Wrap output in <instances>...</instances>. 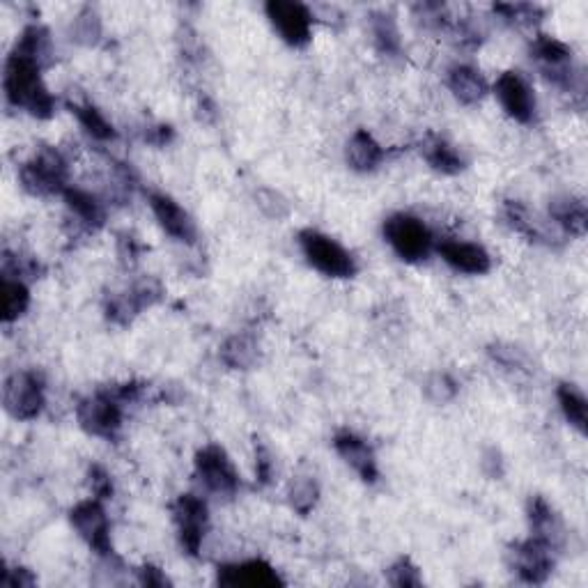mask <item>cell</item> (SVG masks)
<instances>
[{
  "instance_id": "obj_1",
  "label": "cell",
  "mask_w": 588,
  "mask_h": 588,
  "mask_svg": "<svg viewBox=\"0 0 588 588\" xmlns=\"http://www.w3.org/2000/svg\"><path fill=\"white\" fill-rule=\"evenodd\" d=\"M42 69L44 67L40 63L12 51V56L5 63L3 88L7 102L12 106L46 120L56 111V99L42 81Z\"/></svg>"
},
{
  "instance_id": "obj_2",
  "label": "cell",
  "mask_w": 588,
  "mask_h": 588,
  "mask_svg": "<svg viewBox=\"0 0 588 588\" xmlns=\"http://www.w3.org/2000/svg\"><path fill=\"white\" fill-rule=\"evenodd\" d=\"M299 246L308 265L329 278H352L357 274V262L352 253L338 244L334 237L324 235L320 230H301Z\"/></svg>"
},
{
  "instance_id": "obj_3",
  "label": "cell",
  "mask_w": 588,
  "mask_h": 588,
  "mask_svg": "<svg viewBox=\"0 0 588 588\" xmlns=\"http://www.w3.org/2000/svg\"><path fill=\"white\" fill-rule=\"evenodd\" d=\"M384 239L400 260L423 262L435 251V237L421 219L412 214H393L384 221Z\"/></svg>"
},
{
  "instance_id": "obj_4",
  "label": "cell",
  "mask_w": 588,
  "mask_h": 588,
  "mask_svg": "<svg viewBox=\"0 0 588 588\" xmlns=\"http://www.w3.org/2000/svg\"><path fill=\"white\" fill-rule=\"evenodd\" d=\"M67 161L58 150H51V147H44L35 154L33 159H28L26 164L19 170L21 187L26 189L33 196H56V193H63L69 189L67 184Z\"/></svg>"
},
{
  "instance_id": "obj_5",
  "label": "cell",
  "mask_w": 588,
  "mask_h": 588,
  "mask_svg": "<svg viewBox=\"0 0 588 588\" xmlns=\"http://www.w3.org/2000/svg\"><path fill=\"white\" fill-rule=\"evenodd\" d=\"M3 402L7 414L17 421H35L44 412V384L30 370H17L5 379Z\"/></svg>"
},
{
  "instance_id": "obj_6",
  "label": "cell",
  "mask_w": 588,
  "mask_h": 588,
  "mask_svg": "<svg viewBox=\"0 0 588 588\" xmlns=\"http://www.w3.org/2000/svg\"><path fill=\"white\" fill-rule=\"evenodd\" d=\"M196 476L207 492L230 499L239 492V474L235 464L219 444H207L196 453Z\"/></svg>"
},
{
  "instance_id": "obj_7",
  "label": "cell",
  "mask_w": 588,
  "mask_h": 588,
  "mask_svg": "<svg viewBox=\"0 0 588 588\" xmlns=\"http://www.w3.org/2000/svg\"><path fill=\"white\" fill-rule=\"evenodd\" d=\"M76 419L88 435L115 439L122 430V402L113 396V391H99L79 402Z\"/></svg>"
},
{
  "instance_id": "obj_8",
  "label": "cell",
  "mask_w": 588,
  "mask_h": 588,
  "mask_svg": "<svg viewBox=\"0 0 588 588\" xmlns=\"http://www.w3.org/2000/svg\"><path fill=\"white\" fill-rule=\"evenodd\" d=\"M69 522L74 531L79 533L81 540L88 545L92 552L111 559L113 543H111V524H108L106 508L99 499H85L69 510Z\"/></svg>"
},
{
  "instance_id": "obj_9",
  "label": "cell",
  "mask_w": 588,
  "mask_h": 588,
  "mask_svg": "<svg viewBox=\"0 0 588 588\" xmlns=\"http://www.w3.org/2000/svg\"><path fill=\"white\" fill-rule=\"evenodd\" d=\"M267 19L285 44L304 49L313 35V14L297 0H269L265 5Z\"/></svg>"
},
{
  "instance_id": "obj_10",
  "label": "cell",
  "mask_w": 588,
  "mask_h": 588,
  "mask_svg": "<svg viewBox=\"0 0 588 588\" xmlns=\"http://www.w3.org/2000/svg\"><path fill=\"white\" fill-rule=\"evenodd\" d=\"M170 513H173V522L182 549L189 556H198L200 547H203L207 526H210L207 504L200 497H196V494H182V497H177L175 504L170 506Z\"/></svg>"
},
{
  "instance_id": "obj_11",
  "label": "cell",
  "mask_w": 588,
  "mask_h": 588,
  "mask_svg": "<svg viewBox=\"0 0 588 588\" xmlns=\"http://www.w3.org/2000/svg\"><path fill=\"white\" fill-rule=\"evenodd\" d=\"M508 566L526 584H543L554 570V549L536 538L510 545Z\"/></svg>"
},
{
  "instance_id": "obj_12",
  "label": "cell",
  "mask_w": 588,
  "mask_h": 588,
  "mask_svg": "<svg viewBox=\"0 0 588 588\" xmlns=\"http://www.w3.org/2000/svg\"><path fill=\"white\" fill-rule=\"evenodd\" d=\"M494 95H497L501 108L508 118H513L520 125H529L536 118V95L531 85L526 83L522 74L504 72L494 83Z\"/></svg>"
},
{
  "instance_id": "obj_13",
  "label": "cell",
  "mask_w": 588,
  "mask_h": 588,
  "mask_svg": "<svg viewBox=\"0 0 588 588\" xmlns=\"http://www.w3.org/2000/svg\"><path fill=\"white\" fill-rule=\"evenodd\" d=\"M147 203H150V210L154 214V219L161 226V230L166 232L175 239V242H182V244H196L198 239V228H196V221L191 219V214L184 210V207L177 203L175 198L166 196V193H150V198H147Z\"/></svg>"
},
{
  "instance_id": "obj_14",
  "label": "cell",
  "mask_w": 588,
  "mask_h": 588,
  "mask_svg": "<svg viewBox=\"0 0 588 588\" xmlns=\"http://www.w3.org/2000/svg\"><path fill=\"white\" fill-rule=\"evenodd\" d=\"M161 294H164V288H161V283L154 281V278L138 281L131 285L127 292L118 294V297H111V301L106 304L108 320L115 324H129L136 315H141L145 308L157 304Z\"/></svg>"
},
{
  "instance_id": "obj_15",
  "label": "cell",
  "mask_w": 588,
  "mask_h": 588,
  "mask_svg": "<svg viewBox=\"0 0 588 588\" xmlns=\"http://www.w3.org/2000/svg\"><path fill=\"white\" fill-rule=\"evenodd\" d=\"M435 249L441 255V260L460 274L483 276L492 269L490 253H487L481 244L462 242V239H444Z\"/></svg>"
},
{
  "instance_id": "obj_16",
  "label": "cell",
  "mask_w": 588,
  "mask_h": 588,
  "mask_svg": "<svg viewBox=\"0 0 588 588\" xmlns=\"http://www.w3.org/2000/svg\"><path fill=\"white\" fill-rule=\"evenodd\" d=\"M216 582L228 588H276L283 586V579L278 577V572L269 566L267 561L253 559L242 563H230V566H221Z\"/></svg>"
},
{
  "instance_id": "obj_17",
  "label": "cell",
  "mask_w": 588,
  "mask_h": 588,
  "mask_svg": "<svg viewBox=\"0 0 588 588\" xmlns=\"http://www.w3.org/2000/svg\"><path fill=\"white\" fill-rule=\"evenodd\" d=\"M526 517H529L531 538H536L547 547H552L554 552L566 545L568 540L566 524H563L561 515L556 513L547 499L531 497L529 508H526Z\"/></svg>"
},
{
  "instance_id": "obj_18",
  "label": "cell",
  "mask_w": 588,
  "mask_h": 588,
  "mask_svg": "<svg viewBox=\"0 0 588 588\" xmlns=\"http://www.w3.org/2000/svg\"><path fill=\"white\" fill-rule=\"evenodd\" d=\"M334 448L347 467L357 471L363 483H377L379 478L377 460H375L373 448L368 446L366 439H361L350 430H343L334 437Z\"/></svg>"
},
{
  "instance_id": "obj_19",
  "label": "cell",
  "mask_w": 588,
  "mask_h": 588,
  "mask_svg": "<svg viewBox=\"0 0 588 588\" xmlns=\"http://www.w3.org/2000/svg\"><path fill=\"white\" fill-rule=\"evenodd\" d=\"M448 90L464 106H476L487 95L485 76L471 65H455L448 69Z\"/></svg>"
},
{
  "instance_id": "obj_20",
  "label": "cell",
  "mask_w": 588,
  "mask_h": 588,
  "mask_svg": "<svg viewBox=\"0 0 588 588\" xmlns=\"http://www.w3.org/2000/svg\"><path fill=\"white\" fill-rule=\"evenodd\" d=\"M345 159L357 173H373L384 161V147L366 129H357L345 147Z\"/></svg>"
},
{
  "instance_id": "obj_21",
  "label": "cell",
  "mask_w": 588,
  "mask_h": 588,
  "mask_svg": "<svg viewBox=\"0 0 588 588\" xmlns=\"http://www.w3.org/2000/svg\"><path fill=\"white\" fill-rule=\"evenodd\" d=\"M421 154H423V159L428 161V166L432 170H437V173H441V175H458V173H462L464 168H467V161H464L458 147L448 143L446 138L435 136V134L425 138Z\"/></svg>"
},
{
  "instance_id": "obj_22",
  "label": "cell",
  "mask_w": 588,
  "mask_h": 588,
  "mask_svg": "<svg viewBox=\"0 0 588 588\" xmlns=\"http://www.w3.org/2000/svg\"><path fill=\"white\" fill-rule=\"evenodd\" d=\"M549 219H552L554 226L561 232H568V235L575 237L586 235V205L575 196H556L552 203H549Z\"/></svg>"
},
{
  "instance_id": "obj_23",
  "label": "cell",
  "mask_w": 588,
  "mask_h": 588,
  "mask_svg": "<svg viewBox=\"0 0 588 588\" xmlns=\"http://www.w3.org/2000/svg\"><path fill=\"white\" fill-rule=\"evenodd\" d=\"M504 216H506V223L515 232H520L529 242H554L552 237H556L554 232H549V226L545 221H540L536 214H533L529 207L520 200H506L504 205Z\"/></svg>"
},
{
  "instance_id": "obj_24",
  "label": "cell",
  "mask_w": 588,
  "mask_h": 588,
  "mask_svg": "<svg viewBox=\"0 0 588 588\" xmlns=\"http://www.w3.org/2000/svg\"><path fill=\"white\" fill-rule=\"evenodd\" d=\"M63 198L69 207V212L76 216V221H79L81 226L90 228V230H97V228L104 226V221H106L104 203L97 196H92L90 191L69 187L63 193Z\"/></svg>"
},
{
  "instance_id": "obj_25",
  "label": "cell",
  "mask_w": 588,
  "mask_h": 588,
  "mask_svg": "<svg viewBox=\"0 0 588 588\" xmlns=\"http://www.w3.org/2000/svg\"><path fill=\"white\" fill-rule=\"evenodd\" d=\"M30 306V290L21 278L3 276L0 281V317L5 324L17 322L19 317L28 311Z\"/></svg>"
},
{
  "instance_id": "obj_26",
  "label": "cell",
  "mask_w": 588,
  "mask_h": 588,
  "mask_svg": "<svg viewBox=\"0 0 588 588\" xmlns=\"http://www.w3.org/2000/svg\"><path fill=\"white\" fill-rule=\"evenodd\" d=\"M258 359L260 345L249 334H235L221 345V361L232 370H251Z\"/></svg>"
},
{
  "instance_id": "obj_27",
  "label": "cell",
  "mask_w": 588,
  "mask_h": 588,
  "mask_svg": "<svg viewBox=\"0 0 588 588\" xmlns=\"http://www.w3.org/2000/svg\"><path fill=\"white\" fill-rule=\"evenodd\" d=\"M556 398H559V407L566 421L575 428L577 432L586 435L588 432V402L584 393L577 389L575 384H559L556 389Z\"/></svg>"
},
{
  "instance_id": "obj_28",
  "label": "cell",
  "mask_w": 588,
  "mask_h": 588,
  "mask_svg": "<svg viewBox=\"0 0 588 588\" xmlns=\"http://www.w3.org/2000/svg\"><path fill=\"white\" fill-rule=\"evenodd\" d=\"M14 53H19V56H26L30 60H35V63H40L42 67L49 65L51 60V37H49V30L37 26H28L23 30L17 46H14Z\"/></svg>"
},
{
  "instance_id": "obj_29",
  "label": "cell",
  "mask_w": 588,
  "mask_h": 588,
  "mask_svg": "<svg viewBox=\"0 0 588 588\" xmlns=\"http://www.w3.org/2000/svg\"><path fill=\"white\" fill-rule=\"evenodd\" d=\"M370 30H373V40L379 53L384 56H398L400 53V30L396 19L386 12H377L370 19Z\"/></svg>"
},
{
  "instance_id": "obj_30",
  "label": "cell",
  "mask_w": 588,
  "mask_h": 588,
  "mask_svg": "<svg viewBox=\"0 0 588 588\" xmlns=\"http://www.w3.org/2000/svg\"><path fill=\"white\" fill-rule=\"evenodd\" d=\"M72 108V113L79 118L81 127L88 131L92 138H97V141H113L115 136H118V131L104 118V113L99 111L97 106L92 104H69Z\"/></svg>"
},
{
  "instance_id": "obj_31",
  "label": "cell",
  "mask_w": 588,
  "mask_h": 588,
  "mask_svg": "<svg viewBox=\"0 0 588 588\" xmlns=\"http://www.w3.org/2000/svg\"><path fill=\"white\" fill-rule=\"evenodd\" d=\"M288 501L292 510H297L299 515L313 513L317 501H320V485H317L313 476L294 478L288 487Z\"/></svg>"
},
{
  "instance_id": "obj_32",
  "label": "cell",
  "mask_w": 588,
  "mask_h": 588,
  "mask_svg": "<svg viewBox=\"0 0 588 588\" xmlns=\"http://www.w3.org/2000/svg\"><path fill=\"white\" fill-rule=\"evenodd\" d=\"M425 396H428L430 402L435 405H446L451 402L455 396H458V382L448 375V373H435L425 379Z\"/></svg>"
},
{
  "instance_id": "obj_33",
  "label": "cell",
  "mask_w": 588,
  "mask_h": 588,
  "mask_svg": "<svg viewBox=\"0 0 588 588\" xmlns=\"http://www.w3.org/2000/svg\"><path fill=\"white\" fill-rule=\"evenodd\" d=\"M386 579H389L391 586L396 588H419L423 586V577H421V570L414 566L412 559H407V556H402L393 566L386 572Z\"/></svg>"
},
{
  "instance_id": "obj_34",
  "label": "cell",
  "mask_w": 588,
  "mask_h": 588,
  "mask_svg": "<svg viewBox=\"0 0 588 588\" xmlns=\"http://www.w3.org/2000/svg\"><path fill=\"white\" fill-rule=\"evenodd\" d=\"M76 40L85 46H95L99 42V37H102V21H99L97 12L95 10H83L79 14V19H76Z\"/></svg>"
},
{
  "instance_id": "obj_35",
  "label": "cell",
  "mask_w": 588,
  "mask_h": 588,
  "mask_svg": "<svg viewBox=\"0 0 588 588\" xmlns=\"http://www.w3.org/2000/svg\"><path fill=\"white\" fill-rule=\"evenodd\" d=\"M255 200H258V207L269 216V219H283V216L290 214L288 200L272 189L258 191L255 193Z\"/></svg>"
},
{
  "instance_id": "obj_36",
  "label": "cell",
  "mask_w": 588,
  "mask_h": 588,
  "mask_svg": "<svg viewBox=\"0 0 588 588\" xmlns=\"http://www.w3.org/2000/svg\"><path fill=\"white\" fill-rule=\"evenodd\" d=\"M494 12H499L501 17L510 23H536L540 17V7L529 5V3L494 5Z\"/></svg>"
},
{
  "instance_id": "obj_37",
  "label": "cell",
  "mask_w": 588,
  "mask_h": 588,
  "mask_svg": "<svg viewBox=\"0 0 588 588\" xmlns=\"http://www.w3.org/2000/svg\"><path fill=\"white\" fill-rule=\"evenodd\" d=\"M490 357L510 370H526V354L513 345H504V343L492 345Z\"/></svg>"
},
{
  "instance_id": "obj_38",
  "label": "cell",
  "mask_w": 588,
  "mask_h": 588,
  "mask_svg": "<svg viewBox=\"0 0 588 588\" xmlns=\"http://www.w3.org/2000/svg\"><path fill=\"white\" fill-rule=\"evenodd\" d=\"M88 485H90V492L95 494V499L99 501H106L113 497V481H111V474L104 467H99V464H92L88 469Z\"/></svg>"
},
{
  "instance_id": "obj_39",
  "label": "cell",
  "mask_w": 588,
  "mask_h": 588,
  "mask_svg": "<svg viewBox=\"0 0 588 588\" xmlns=\"http://www.w3.org/2000/svg\"><path fill=\"white\" fill-rule=\"evenodd\" d=\"M274 478V460L269 448L262 441H255V481L260 485H269Z\"/></svg>"
},
{
  "instance_id": "obj_40",
  "label": "cell",
  "mask_w": 588,
  "mask_h": 588,
  "mask_svg": "<svg viewBox=\"0 0 588 588\" xmlns=\"http://www.w3.org/2000/svg\"><path fill=\"white\" fill-rule=\"evenodd\" d=\"M3 584L10 586V588H30L37 584L35 575L26 568H14V570H7L5 577H3Z\"/></svg>"
},
{
  "instance_id": "obj_41",
  "label": "cell",
  "mask_w": 588,
  "mask_h": 588,
  "mask_svg": "<svg viewBox=\"0 0 588 588\" xmlns=\"http://www.w3.org/2000/svg\"><path fill=\"white\" fill-rule=\"evenodd\" d=\"M138 579H141L143 586H152V588L170 586L168 577L159 568H154V566H143L141 570H138Z\"/></svg>"
},
{
  "instance_id": "obj_42",
  "label": "cell",
  "mask_w": 588,
  "mask_h": 588,
  "mask_svg": "<svg viewBox=\"0 0 588 588\" xmlns=\"http://www.w3.org/2000/svg\"><path fill=\"white\" fill-rule=\"evenodd\" d=\"M483 471L490 478L504 476V460H501V453L497 448H490V451L483 455Z\"/></svg>"
},
{
  "instance_id": "obj_43",
  "label": "cell",
  "mask_w": 588,
  "mask_h": 588,
  "mask_svg": "<svg viewBox=\"0 0 588 588\" xmlns=\"http://www.w3.org/2000/svg\"><path fill=\"white\" fill-rule=\"evenodd\" d=\"M170 138H173V129L170 127H154V129H150V134H145V141H150V143H154V145H166Z\"/></svg>"
}]
</instances>
